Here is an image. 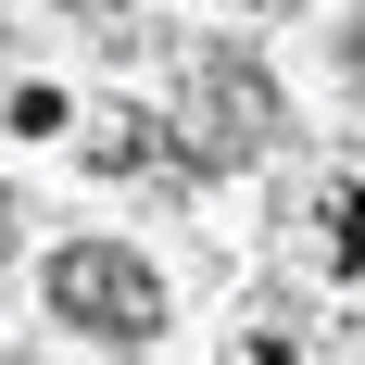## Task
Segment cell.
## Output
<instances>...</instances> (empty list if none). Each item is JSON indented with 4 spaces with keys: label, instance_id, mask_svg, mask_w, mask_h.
I'll return each mask as SVG.
<instances>
[{
    "label": "cell",
    "instance_id": "obj_4",
    "mask_svg": "<svg viewBox=\"0 0 365 365\" xmlns=\"http://www.w3.org/2000/svg\"><path fill=\"white\" fill-rule=\"evenodd\" d=\"M13 126H26V139H51V126H76V101H63V88H26V101H13Z\"/></svg>",
    "mask_w": 365,
    "mask_h": 365
},
{
    "label": "cell",
    "instance_id": "obj_6",
    "mask_svg": "<svg viewBox=\"0 0 365 365\" xmlns=\"http://www.w3.org/2000/svg\"><path fill=\"white\" fill-rule=\"evenodd\" d=\"M0 240H13V202H0Z\"/></svg>",
    "mask_w": 365,
    "mask_h": 365
},
{
    "label": "cell",
    "instance_id": "obj_1",
    "mask_svg": "<svg viewBox=\"0 0 365 365\" xmlns=\"http://www.w3.org/2000/svg\"><path fill=\"white\" fill-rule=\"evenodd\" d=\"M51 315L101 328V340H139V328H164V277L139 252H113V240H76V252H51Z\"/></svg>",
    "mask_w": 365,
    "mask_h": 365
},
{
    "label": "cell",
    "instance_id": "obj_5",
    "mask_svg": "<svg viewBox=\"0 0 365 365\" xmlns=\"http://www.w3.org/2000/svg\"><path fill=\"white\" fill-rule=\"evenodd\" d=\"M76 13H88V26H126V0H76Z\"/></svg>",
    "mask_w": 365,
    "mask_h": 365
},
{
    "label": "cell",
    "instance_id": "obj_3",
    "mask_svg": "<svg viewBox=\"0 0 365 365\" xmlns=\"http://www.w3.org/2000/svg\"><path fill=\"white\" fill-rule=\"evenodd\" d=\"M315 227H328V264H340V277H365V189L353 177L315 189Z\"/></svg>",
    "mask_w": 365,
    "mask_h": 365
},
{
    "label": "cell",
    "instance_id": "obj_2",
    "mask_svg": "<svg viewBox=\"0 0 365 365\" xmlns=\"http://www.w3.org/2000/svg\"><path fill=\"white\" fill-rule=\"evenodd\" d=\"M189 76H202V139H215V151H252V139H264V88L227 63V51H202Z\"/></svg>",
    "mask_w": 365,
    "mask_h": 365
}]
</instances>
